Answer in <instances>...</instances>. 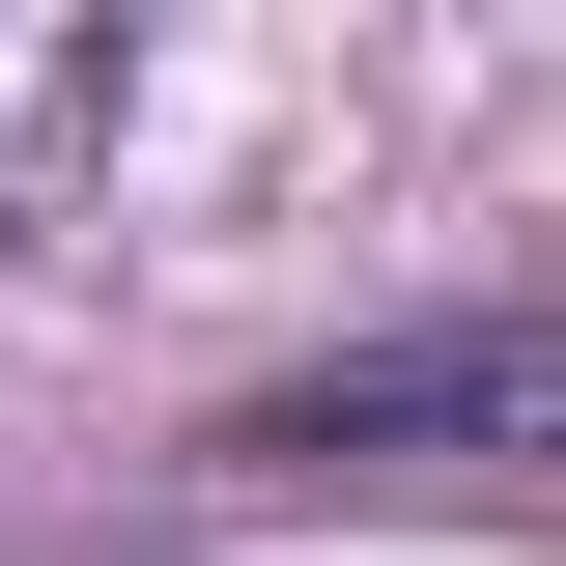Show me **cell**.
I'll use <instances>...</instances> for the list:
<instances>
[{
  "mask_svg": "<svg viewBox=\"0 0 566 566\" xmlns=\"http://www.w3.org/2000/svg\"><path fill=\"white\" fill-rule=\"evenodd\" d=\"M114 29H85V0H0V255H29V227H57V170H85V142H114Z\"/></svg>",
  "mask_w": 566,
  "mask_h": 566,
  "instance_id": "6da1fadb",
  "label": "cell"
}]
</instances>
